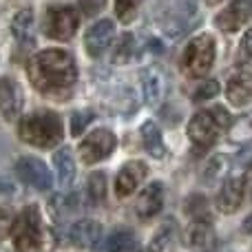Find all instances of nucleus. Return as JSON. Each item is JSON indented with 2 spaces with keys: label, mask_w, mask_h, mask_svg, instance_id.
I'll use <instances>...</instances> for the list:
<instances>
[{
  "label": "nucleus",
  "mask_w": 252,
  "mask_h": 252,
  "mask_svg": "<svg viewBox=\"0 0 252 252\" xmlns=\"http://www.w3.org/2000/svg\"><path fill=\"white\" fill-rule=\"evenodd\" d=\"M27 75L35 91L42 95H51L64 100L71 95L78 82V66L71 53L62 49H47L35 53L27 64Z\"/></svg>",
  "instance_id": "f257e3e1"
},
{
  "label": "nucleus",
  "mask_w": 252,
  "mask_h": 252,
  "mask_svg": "<svg viewBox=\"0 0 252 252\" xmlns=\"http://www.w3.org/2000/svg\"><path fill=\"white\" fill-rule=\"evenodd\" d=\"M87 195H89V201H91L93 206L104 204V199H106V175L102 173V170H95V173L89 177Z\"/></svg>",
  "instance_id": "5701e85b"
},
{
  "label": "nucleus",
  "mask_w": 252,
  "mask_h": 252,
  "mask_svg": "<svg viewBox=\"0 0 252 252\" xmlns=\"http://www.w3.org/2000/svg\"><path fill=\"white\" fill-rule=\"evenodd\" d=\"M246 197V188H244V179L241 177H232L228 182H223V186L217 192V208L223 215H232L241 208Z\"/></svg>",
  "instance_id": "2eb2a0df"
},
{
  "label": "nucleus",
  "mask_w": 252,
  "mask_h": 252,
  "mask_svg": "<svg viewBox=\"0 0 252 252\" xmlns=\"http://www.w3.org/2000/svg\"><path fill=\"white\" fill-rule=\"evenodd\" d=\"M53 164H56V170H58V184L62 188H69L75 182V161L69 148H60L53 155Z\"/></svg>",
  "instance_id": "412c9836"
},
{
  "label": "nucleus",
  "mask_w": 252,
  "mask_h": 252,
  "mask_svg": "<svg viewBox=\"0 0 252 252\" xmlns=\"http://www.w3.org/2000/svg\"><path fill=\"white\" fill-rule=\"evenodd\" d=\"M16 175L20 177L22 184L35 188V190H49L53 184L51 170H49L47 164L40 161L38 157H22V159H18Z\"/></svg>",
  "instance_id": "6e6552de"
},
{
  "label": "nucleus",
  "mask_w": 252,
  "mask_h": 252,
  "mask_svg": "<svg viewBox=\"0 0 252 252\" xmlns=\"http://www.w3.org/2000/svg\"><path fill=\"white\" fill-rule=\"evenodd\" d=\"M219 93V84L215 82V80H208L206 84H201L199 89L195 91V95H192V100L195 102H201V100H210L213 95H217Z\"/></svg>",
  "instance_id": "7c9ffc66"
},
{
  "label": "nucleus",
  "mask_w": 252,
  "mask_h": 252,
  "mask_svg": "<svg viewBox=\"0 0 252 252\" xmlns=\"http://www.w3.org/2000/svg\"><path fill=\"white\" fill-rule=\"evenodd\" d=\"M175 221H164L159 226V230L155 232V237L151 239V246H148V252H164L170 246V241L175 239Z\"/></svg>",
  "instance_id": "b1692460"
},
{
  "label": "nucleus",
  "mask_w": 252,
  "mask_h": 252,
  "mask_svg": "<svg viewBox=\"0 0 252 252\" xmlns=\"http://www.w3.org/2000/svg\"><path fill=\"white\" fill-rule=\"evenodd\" d=\"M186 213L190 215V219L195 217H210V208H208V199L201 195H192L186 201Z\"/></svg>",
  "instance_id": "cd10ccee"
},
{
  "label": "nucleus",
  "mask_w": 252,
  "mask_h": 252,
  "mask_svg": "<svg viewBox=\"0 0 252 252\" xmlns=\"http://www.w3.org/2000/svg\"><path fill=\"white\" fill-rule=\"evenodd\" d=\"M106 252H139V241L133 230H115L106 239Z\"/></svg>",
  "instance_id": "4be33fe9"
},
{
  "label": "nucleus",
  "mask_w": 252,
  "mask_h": 252,
  "mask_svg": "<svg viewBox=\"0 0 252 252\" xmlns=\"http://www.w3.org/2000/svg\"><path fill=\"white\" fill-rule=\"evenodd\" d=\"M244 232L246 235H252V215L244 221Z\"/></svg>",
  "instance_id": "c9c22d12"
},
{
  "label": "nucleus",
  "mask_w": 252,
  "mask_h": 252,
  "mask_svg": "<svg viewBox=\"0 0 252 252\" xmlns=\"http://www.w3.org/2000/svg\"><path fill=\"white\" fill-rule=\"evenodd\" d=\"M106 0H80V7H82V11L87 13V16H93L95 11H100L102 7H104Z\"/></svg>",
  "instance_id": "2f4dec72"
},
{
  "label": "nucleus",
  "mask_w": 252,
  "mask_h": 252,
  "mask_svg": "<svg viewBox=\"0 0 252 252\" xmlns=\"http://www.w3.org/2000/svg\"><path fill=\"white\" fill-rule=\"evenodd\" d=\"M186 244L197 252H215L217 248V235L213 228V217H195L186 232Z\"/></svg>",
  "instance_id": "1a4fd4ad"
},
{
  "label": "nucleus",
  "mask_w": 252,
  "mask_h": 252,
  "mask_svg": "<svg viewBox=\"0 0 252 252\" xmlns=\"http://www.w3.org/2000/svg\"><path fill=\"white\" fill-rule=\"evenodd\" d=\"M230 142L232 144H250L252 142V113L239 118L230 126Z\"/></svg>",
  "instance_id": "393cba45"
},
{
  "label": "nucleus",
  "mask_w": 252,
  "mask_h": 252,
  "mask_svg": "<svg viewBox=\"0 0 252 252\" xmlns=\"http://www.w3.org/2000/svg\"><path fill=\"white\" fill-rule=\"evenodd\" d=\"M226 170H228V159L226 157H221V155H217V157H213L210 159V164L206 166V182H219V179L226 175Z\"/></svg>",
  "instance_id": "bb28decb"
},
{
  "label": "nucleus",
  "mask_w": 252,
  "mask_h": 252,
  "mask_svg": "<svg viewBox=\"0 0 252 252\" xmlns=\"http://www.w3.org/2000/svg\"><path fill=\"white\" fill-rule=\"evenodd\" d=\"M148 175V166L144 161L135 159V161H126L120 168L118 177H115V195L118 197H128L142 186V182Z\"/></svg>",
  "instance_id": "9b49d317"
},
{
  "label": "nucleus",
  "mask_w": 252,
  "mask_h": 252,
  "mask_svg": "<svg viewBox=\"0 0 252 252\" xmlns=\"http://www.w3.org/2000/svg\"><path fill=\"white\" fill-rule=\"evenodd\" d=\"M93 120V113L91 111H78V113H73V118H71V133L73 135H80L84 128L89 126V122Z\"/></svg>",
  "instance_id": "c756f323"
},
{
  "label": "nucleus",
  "mask_w": 252,
  "mask_h": 252,
  "mask_svg": "<svg viewBox=\"0 0 252 252\" xmlns=\"http://www.w3.org/2000/svg\"><path fill=\"white\" fill-rule=\"evenodd\" d=\"M133 58H135V38L130 33H124L115 44L113 64H128Z\"/></svg>",
  "instance_id": "a878e982"
},
{
  "label": "nucleus",
  "mask_w": 252,
  "mask_h": 252,
  "mask_svg": "<svg viewBox=\"0 0 252 252\" xmlns=\"http://www.w3.org/2000/svg\"><path fill=\"white\" fill-rule=\"evenodd\" d=\"M244 188H246V192H248V197L252 199V164L248 166V170H246V175H244Z\"/></svg>",
  "instance_id": "f704fd0d"
},
{
  "label": "nucleus",
  "mask_w": 252,
  "mask_h": 252,
  "mask_svg": "<svg viewBox=\"0 0 252 252\" xmlns=\"http://www.w3.org/2000/svg\"><path fill=\"white\" fill-rule=\"evenodd\" d=\"M161 206H164V184L153 182L139 192L137 201H135V215L142 221H148L161 213Z\"/></svg>",
  "instance_id": "ddd939ff"
},
{
  "label": "nucleus",
  "mask_w": 252,
  "mask_h": 252,
  "mask_svg": "<svg viewBox=\"0 0 252 252\" xmlns=\"http://www.w3.org/2000/svg\"><path fill=\"white\" fill-rule=\"evenodd\" d=\"M115 142L118 139H115V135L109 128H97L80 142V146H78L80 157H82L84 164H97V161L106 159L113 153Z\"/></svg>",
  "instance_id": "0eeeda50"
},
{
  "label": "nucleus",
  "mask_w": 252,
  "mask_h": 252,
  "mask_svg": "<svg viewBox=\"0 0 252 252\" xmlns=\"http://www.w3.org/2000/svg\"><path fill=\"white\" fill-rule=\"evenodd\" d=\"M230 126V113L223 106H210L192 115L188 122V139L195 153H206L219 142L226 128Z\"/></svg>",
  "instance_id": "7ed1b4c3"
},
{
  "label": "nucleus",
  "mask_w": 252,
  "mask_h": 252,
  "mask_svg": "<svg viewBox=\"0 0 252 252\" xmlns=\"http://www.w3.org/2000/svg\"><path fill=\"white\" fill-rule=\"evenodd\" d=\"M102 237V226L93 219H78L73 226L69 228V239L73 241L78 248H93Z\"/></svg>",
  "instance_id": "f3484780"
},
{
  "label": "nucleus",
  "mask_w": 252,
  "mask_h": 252,
  "mask_svg": "<svg viewBox=\"0 0 252 252\" xmlns=\"http://www.w3.org/2000/svg\"><path fill=\"white\" fill-rule=\"evenodd\" d=\"M252 22V0H232L221 13H217L215 25L221 31H239L244 25Z\"/></svg>",
  "instance_id": "9d476101"
},
{
  "label": "nucleus",
  "mask_w": 252,
  "mask_h": 252,
  "mask_svg": "<svg viewBox=\"0 0 252 252\" xmlns=\"http://www.w3.org/2000/svg\"><path fill=\"white\" fill-rule=\"evenodd\" d=\"M215 38L208 33L197 35L188 42V47L182 53V73L188 78H204L215 64Z\"/></svg>",
  "instance_id": "20e7f679"
},
{
  "label": "nucleus",
  "mask_w": 252,
  "mask_h": 252,
  "mask_svg": "<svg viewBox=\"0 0 252 252\" xmlns=\"http://www.w3.org/2000/svg\"><path fill=\"white\" fill-rule=\"evenodd\" d=\"M115 38V25L113 20H97L89 27L87 35H84V47L91 58H100L106 49L111 47Z\"/></svg>",
  "instance_id": "f8f14e48"
},
{
  "label": "nucleus",
  "mask_w": 252,
  "mask_h": 252,
  "mask_svg": "<svg viewBox=\"0 0 252 252\" xmlns=\"http://www.w3.org/2000/svg\"><path fill=\"white\" fill-rule=\"evenodd\" d=\"M142 91H144V100L148 106H159L161 100L166 95V80L161 75L159 69H146L142 71Z\"/></svg>",
  "instance_id": "a211bd4d"
},
{
  "label": "nucleus",
  "mask_w": 252,
  "mask_h": 252,
  "mask_svg": "<svg viewBox=\"0 0 252 252\" xmlns=\"http://www.w3.org/2000/svg\"><path fill=\"white\" fill-rule=\"evenodd\" d=\"M25 104L20 84L13 78H0V113L4 120H16Z\"/></svg>",
  "instance_id": "4468645a"
},
{
  "label": "nucleus",
  "mask_w": 252,
  "mask_h": 252,
  "mask_svg": "<svg viewBox=\"0 0 252 252\" xmlns=\"http://www.w3.org/2000/svg\"><path fill=\"white\" fill-rule=\"evenodd\" d=\"M241 49H244L246 56L252 58V29H250V31H246L244 40H241Z\"/></svg>",
  "instance_id": "72a5a7b5"
},
{
  "label": "nucleus",
  "mask_w": 252,
  "mask_h": 252,
  "mask_svg": "<svg viewBox=\"0 0 252 252\" xmlns=\"http://www.w3.org/2000/svg\"><path fill=\"white\" fill-rule=\"evenodd\" d=\"M80 16L73 7L69 4H60V7H51L44 13V33L53 40H71L78 31Z\"/></svg>",
  "instance_id": "423d86ee"
},
{
  "label": "nucleus",
  "mask_w": 252,
  "mask_h": 252,
  "mask_svg": "<svg viewBox=\"0 0 252 252\" xmlns=\"http://www.w3.org/2000/svg\"><path fill=\"white\" fill-rule=\"evenodd\" d=\"M11 33L20 44H33V11L20 9L11 20Z\"/></svg>",
  "instance_id": "6ab92c4d"
},
{
  "label": "nucleus",
  "mask_w": 252,
  "mask_h": 252,
  "mask_svg": "<svg viewBox=\"0 0 252 252\" xmlns=\"http://www.w3.org/2000/svg\"><path fill=\"white\" fill-rule=\"evenodd\" d=\"M20 139L38 148H53L64 139V124L53 111H33L25 115L18 126Z\"/></svg>",
  "instance_id": "f03ea898"
},
{
  "label": "nucleus",
  "mask_w": 252,
  "mask_h": 252,
  "mask_svg": "<svg viewBox=\"0 0 252 252\" xmlns=\"http://www.w3.org/2000/svg\"><path fill=\"white\" fill-rule=\"evenodd\" d=\"M11 226H13V217L9 213H4V210H0V237L11 232Z\"/></svg>",
  "instance_id": "473e14b6"
},
{
  "label": "nucleus",
  "mask_w": 252,
  "mask_h": 252,
  "mask_svg": "<svg viewBox=\"0 0 252 252\" xmlns=\"http://www.w3.org/2000/svg\"><path fill=\"white\" fill-rule=\"evenodd\" d=\"M13 248L16 252H40L42 248V219L38 206H27L20 217L13 219Z\"/></svg>",
  "instance_id": "39448f33"
},
{
  "label": "nucleus",
  "mask_w": 252,
  "mask_h": 252,
  "mask_svg": "<svg viewBox=\"0 0 252 252\" xmlns=\"http://www.w3.org/2000/svg\"><path fill=\"white\" fill-rule=\"evenodd\" d=\"M208 4H219V2H223V0H206Z\"/></svg>",
  "instance_id": "e433bc0d"
},
{
  "label": "nucleus",
  "mask_w": 252,
  "mask_h": 252,
  "mask_svg": "<svg viewBox=\"0 0 252 252\" xmlns=\"http://www.w3.org/2000/svg\"><path fill=\"white\" fill-rule=\"evenodd\" d=\"M139 4H142V0H115V13L122 22H130L137 13Z\"/></svg>",
  "instance_id": "c85d7f7f"
},
{
  "label": "nucleus",
  "mask_w": 252,
  "mask_h": 252,
  "mask_svg": "<svg viewBox=\"0 0 252 252\" xmlns=\"http://www.w3.org/2000/svg\"><path fill=\"white\" fill-rule=\"evenodd\" d=\"M139 135H142L144 151L151 157H155V159H164L166 146H164V139H161V133H159V128H157V124L146 122L142 126V130H139Z\"/></svg>",
  "instance_id": "aec40b11"
},
{
  "label": "nucleus",
  "mask_w": 252,
  "mask_h": 252,
  "mask_svg": "<svg viewBox=\"0 0 252 252\" xmlns=\"http://www.w3.org/2000/svg\"><path fill=\"white\" fill-rule=\"evenodd\" d=\"M226 97L230 100L232 106H244L252 100V64L228 80Z\"/></svg>",
  "instance_id": "dca6fc26"
}]
</instances>
